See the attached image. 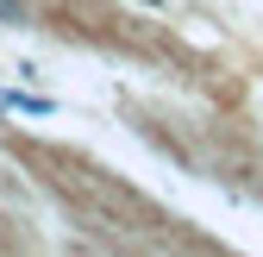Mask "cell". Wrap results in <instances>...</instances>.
<instances>
[{
    "mask_svg": "<svg viewBox=\"0 0 263 257\" xmlns=\"http://www.w3.org/2000/svg\"><path fill=\"white\" fill-rule=\"evenodd\" d=\"M0 19H13V25H19V19H25V0H0Z\"/></svg>",
    "mask_w": 263,
    "mask_h": 257,
    "instance_id": "1",
    "label": "cell"
}]
</instances>
